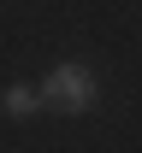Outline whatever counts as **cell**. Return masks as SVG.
<instances>
[{
    "label": "cell",
    "instance_id": "1",
    "mask_svg": "<svg viewBox=\"0 0 142 153\" xmlns=\"http://www.w3.org/2000/svg\"><path fill=\"white\" fill-rule=\"evenodd\" d=\"M95 71L89 65H59V71H47L41 82V106H59V112H89L95 106Z\"/></svg>",
    "mask_w": 142,
    "mask_h": 153
},
{
    "label": "cell",
    "instance_id": "2",
    "mask_svg": "<svg viewBox=\"0 0 142 153\" xmlns=\"http://www.w3.org/2000/svg\"><path fill=\"white\" fill-rule=\"evenodd\" d=\"M41 106V88H30V82H12V88H6V112L12 118H30Z\"/></svg>",
    "mask_w": 142,
    "mask_h": 153
}]
</instances>
